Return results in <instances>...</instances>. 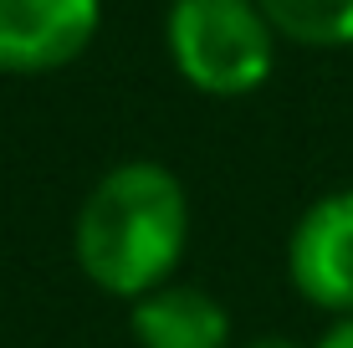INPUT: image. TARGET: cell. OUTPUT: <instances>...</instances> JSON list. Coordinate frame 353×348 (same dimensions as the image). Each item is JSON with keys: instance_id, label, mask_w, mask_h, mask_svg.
Returning a JSON list of instances; mask_svg holds the SVG:
<instances>
[{"instance_id": "obj_3", "label": "cell", "mask_w": 353, "mask_h": 348, "mask_svg": "<svg viewBox=\"0 0 353 348\" xmlns=\"http://www.w3.org/2000/svg\"><path fill=\"white\" fill-rule=\"evenodd\" d=\"M292 287L312 307L353 318V190L312 200L287 241Z\"/></svg>"}, {"instance_id": "obj_6", "label": "cell", "mask_w": 353, "mask_h": 348, "mask_svg": "<svg viewBox=\"0 0 353 348\" xmlns=\"http://www.w3.org/2000/svg\"><path fill=\"white\" fill-rule=\"evenodd\" d=\"M272 31L302 46H348L353 41V0H256Z\"/></svg>"}, {"instance_id": "obj_4", "label": "cell", "mask_w": 353, "mask_h": 348, "mask_svg": "<svg viewBox=\"0 0 353 348\" xmlns=\"http://www.w3.org/2000/svg\"><path fill=\"white\" fill-rule=\"evenodd\" d=\"M97 0H0V72L41 77L77 62L97 36Z\"/></svg>"}, {"instance_id": "obj_5", "label": "cell", "mask_w": 353, "mask_h": 348, "mask_svg": "<svg viewBox=\"0 0 353 348\" xmlns=\"http://www.w3.org/2000/svg\"><path fill=\"white\" fill-rule=\"evenodd\" d=\"M139 348H230V313L205 287L164 282L143 292L128 313Z\"/></svg>"}, {"instance_id": "obj_8", "label": "cell", "mask_w": 353, "mask_h": 348, "mask_svg": "<svg viewBox=\"0 0 353 348\" xmlns=\"http://www.w3.org/2000/svg\"><path fill=\"white\" fill-rule=\"evenodd\" d=\"M241 348H302V343H292V338H251V343H241Z\"/></svg>"}, {"instance_id": "obj_7", "label": "cell", "mask_w": 353, "mask_h": 348, "mask_svg": "<svg viewBox=\"0 0 353 348\" xmlns=\"http://www.w3.org/2000/svg\"><path fill=\"white\" fill-rule=\"evenodd\" d=\"M318 348H353V318H338L333 328L318 338Z\"/></svg>"}, {"instance_id": "obj_2", "label": "cell", "mask_w": 353, "mask_h": 348, "mask_svg": "<svg viewBox=\"0 0 353 348\" xmlns=\"http://www.w3.org/2000/svg\"><path fill=\"white\" fill-rule=\"evenodd\" d=\"M164 36L179 77L210 98L256 92L276 62V31L256 0H174Z\"/></svg>"}, {"instance_id": "obj_1", "label": "cell", "mask_w": 353, "mask_h": 348, "mask_svg": "<svg viewBox=\"0 0 353 348\" xmlns=\"http://www.w3.org/2000/svg\"><path fill=\"white\" fill-rule=\"evenodd\" d=\"M190 241V200L174 170L128 159L88 190L72 225V256L82 277L108 297L139 303L174 277Z\"/></svg>"}]
</instances>
